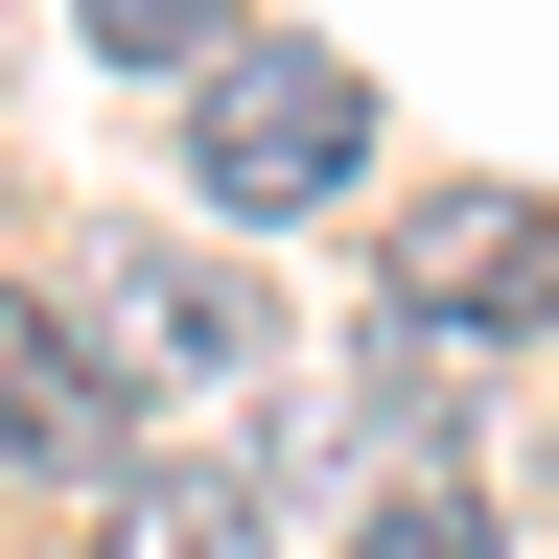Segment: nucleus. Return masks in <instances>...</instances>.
<instances>
[{
	"label": "nucleus",
	"instance_id": "f257e3e1",
	"mask_svg": "<svg viewBox=\"0 0 559 559\" xmlns=\"http://www.w3.org/2000/svg\"><path fill=\"white\" fill-rule=\"evenodd\" d=\"M187 164H210V210H326L349 164H373V70L349 47H210Z\"/></svg>",
	"mask_w": 559,
	"mask_h": 559
},
{
	"label": "nucleus",
	"instance_id": "f03ea898",
	"mask_svg": "<svg viewBox=\"0 0 559 559\" xmlns=\"http://www.w3.org/2000/svg\"><path fill=\"white\" fill-rule=\"evenodd\" d=\"M536 304H559V210L536 187H419L396 210V326L489 349V326H536Z\"/></svg>",
	"mask_w": 559,
	"mask_h": 559
},
{
	"label": "nucleus",
	"instance_id": "7ed1b4c3",
	"mask_svg": "<svg viewBox=\"0 0 559 559\" xmlns=\"http://www.w3.org/2000/svg\"><path fill=\"white\" fill-rule=\"evenodd\" d=\"M0 466H47V489H117L140 466V419H117V349L47 304V280H0Z\"/></svg>",
	"mask_w": 559,
	"mask_h": 559
},
{
	"label": "nucleus",
	"instance_id": "20e7f679",
	"mask_svg": "<svg viewBox=\"0 0 559 559\" xmlns=\"http://www.w3.org/2000/svg\"><path fill=\"white\" fill-rule=\"evenodd\" d=\"M70 326H94L117 373H257V349H280V304H257V280H210L187 234H140V257H94V304H70Z\"/></svg>",
	"mask_w": 559,
	"mask_h": 559
},
{
	"label": "nucleus",
	"instance_id": "39448f33",
	"mask_svg": "<svg viewBox=\"0 0 559 559\" xmlns=\"http://www.w3.org/2000/svg\"><path fill=\"white\" fill-rule=\"evenodd\" d=\"M257 536H280L257 466H117L94 489V559H257Z\"/></svg>",
	"mask_w": 559,
	"mask_h": 559
},
{
	"label": "nucleus",
	"instance_id": "423d86ee",
	"mask_svg": "<svg viewBox=\"0 0 559 559\" xmlns=\"http://www.w3.org/2000/svg\"><path fill=\"white\" fill-rule=\"evenodd\" d=\"M349 559H513V536H489V489H443V466H419V489H396Z\"/></svg>",
	"mask_w": 559,
	"mask_h": 559
},
{
	"label": "nucleus",
	"instance_id": "0eeeda50",
	"mask_svg": "<svg viewBox=\"0 0 559 559\" xmlns=\"http://www.w3.org/2000/svg\"><path fill=\"white\" fill-rule=\"evenodd\" d=\"M94 47H117V70H210V47H234V0H94Z\"/></svg>",
	"mask_w": 559,
	"mask_h": 559
},
{
	"label": "nucleus",
	"instance_id": "6e6552de",
	"mask_svg": "<svg viewBox=\"0 0 559 559\" xmlns=\"http://www.w3.org/2000/svg\"><path fill=\"white\" fill-rule=\"evenodd\" d=\"M536 326H559V304H536Z\"/></svg>",
	"mask_w": 559,
	"mask_h": 559
}]
</instances>
